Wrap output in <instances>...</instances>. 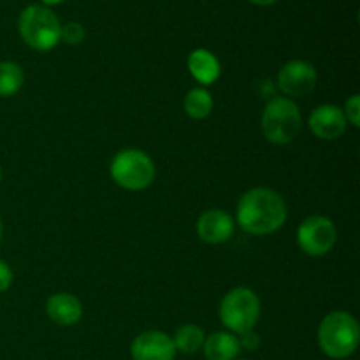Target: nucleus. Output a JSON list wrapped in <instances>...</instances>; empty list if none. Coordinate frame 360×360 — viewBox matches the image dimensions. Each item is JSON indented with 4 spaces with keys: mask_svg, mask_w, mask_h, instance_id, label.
<instances>
[{
    "mask_svg": "<svg viewBox=\"0 0 360 360\" xmlns=\"http://www.w3.org/2000/svg\"><path fill=\"white\" fill-rule=\"evenodd\" d=\"M236 221L252 236H269L287 221V202L271 188H252L243 193L236 211Z\"/></svg>",
    "mask_w": 360,
    "mask_h": 360,
    "instance_id": "f257e3e1",
    "label": "nucleus"
},
{
    "mask_svg": "<svg viewBox=\"0 0 360 360\" xmlns=\"http://www.w3.org/2000/svg\"><path fill=\"white\" fill-rule=\"evenodd\" d=\"M319 347L327 357L348 359L357 352L360 327L357 319L347 311H333L319 326Z\"/></svg>",
    "mask_w": 360,
    "mask_h": 360,
    "instance_id": "f03ea898",
    "label": "nucleus"
},
{
    "mask_svg": "<svg viewBox=\"0 0 360 360\" xmlns=\"http://www.w3.org/2000/svg\"><path fill=\"white\" fill-rule=\"evenodd\" d=\"M301 109L292 98L273 97L264 108L260 129L271 144L283 146V144L292 143L301 132Z\"/></svg>",
    "mask_w": 360,
    "mask_h": 360,
    "instance_id": "7ed1b4c3",
    "label": "nucleus"
},
{
    "mask_svg": "<svg viewBox=\"0 0 360 360\" xmlns=\"http://www.w3.org/2000/svg\"><path fill=\"white\" fill-rule=\"evenodd\" d=\"M20 35L30 48L49 51L62 37V25L58 16L44 6H28L21 11L18 20Z\"/></svg>",
    "mask_w": 360,
    "mask_h": 360,
    "instance_id": "20e7f679",
    "label": "nucleus"
},
{
    "mask_svg": "<svg viewBox=\"0 0 360 360\" xmlns=\"http://www.w3.org/2000/svg\"><path fill=\"white\" fill-rule=\"evenodd\" d=\"M260 299L252 288L238 287L232 288L221 299L218 316L221 323L229 329V333L245 334L255 329L260 319Z\"/></svg>",
    "mask_w": 360,
    "mask_h": 360,
    "instance_id": "39448f33",
    "label": "nucleus"
},
{
    "mask_svg": "<svg viewBox=\"0 0 360 360\" xmlns=\"http://www.w3.org/2000/svg\"><path fill=\"white\" fill-rule=\"evenodd\" d=\"M112 181L130 192H139L153 183L157 169L148 153L137 148H127L112 157L109 165Z\"/></svg>",
    "mask_w": 360,
    "mask_h": 360,
    "instance_id": "423d86ee",
    "label": "nucleus"
},
{
    "mask_svg": "<svg viewBox=\"0 0 360 360\" xmlns=\"http://www.w3.org/2000/svg\"><path fill=\"white\" fill-rule=\"evenodd\" d=\"M338 229L330 218L313 214L302 220L297 229V245L306 255L323 257L336 246Z\"/></svg>",
    "mask_w": 360,
    "mask_h": 360,
    "instance_id": "0eeeda50",
    "label": "nucleus"
},
{
    "mask_svg": "<svg viewBox=\"0 0 360 360\" xmlns=\"http://www.w3.org/2000/svg\"><path fill=\"white\" fill-rule=\"evenodd\" d=\"M316 83H319V72L306 60H290L278 72V88L288 98L311 94Z\"/></svg>",
    "mask_w": 360,
    "mask_h": 360,
    "instance_id": "6e6552de",
    "label": "nucleus"
},
{
    "mask_svg": "<svg viewBox=\"0 0 360 360\" xmlns=\"http://www.w3.org/2000/svg\"><path fill=\"white\" fill-rule=\"evenodd\" d=\"M347 118L343 109L334 104H322L311 111L308 127L315 137L322 141H336L347 132Z\"/></svg>",
    "mask_w": 360,
    "mask_h": 360,
    "instance_id": "1a4fd4ad",
    "label": "nucleus"
},
{
    "mask_svg": "<svg viewBox=\"0 0 360 360\" xmlns=\"http://www.w3.org/2000/svg\"><path fill=\"white\" fill-rule=\"evenodd\" d=\"M134 360H174L176 348L172 338L160 330H144L130 345Z\"/></svg>",
    "mask_w": 360,
    "mask_h": 360,
    "instance_id": "9d476101",
    "label": "nucleus"
},
{
    "mask_svg": "<svg viewBox=\"0 0 360 360\" xmlns=\"http://www.w3.org/2000/svg\"><path fill=\"white\" fill-rule=\"evenodd\" d=\"M234 218L224 210H210L197 220V234L207 245L227 243L234 234Z\"/></svg>",
    "mask_w": 360,
    "mask_h": 360,
    "instance_id": "9b49d317",
    "label": "nucleus"
},
{
    "mask_svg": "<svg viewBox=\"0 0 360 360\" xmlns=\"http://www.w3.org/2000/svg\"><path fill=\"white\" fill-rule=\"evenodd\" d=\"M46 315L58 326H76L83 316V304L76 295L58 292L46 301Z\"/></svg>",
    "mask_w": 360,
    "mask_h": 360,
    "instance_id": "f8f14e48",
    "label": "nucleus"
},
{
    "mask_svg": "<svg viewBox=\"0 0 360 360\" xmlns=\"http://www.w3.org/2000/svg\"><path fill=\"white\" fill-rule=\"evenodd\" d=\"M186 67H188L193 79H195L197 83L204 84V86L213 84L221 74V67L217 56L204 48L193 49V51L190 53L188 60H186Z\"/></svg>",
    "mask_w": 360,
    "mask_h": 360,
    "instance_id": "ddd939ff",
    "label": "nucleus"
},
{
    "mask_svg": "<svg viewBox=\"0 0 360 360\" xmlns=\"http://www.w3.org/2000/svg\"><path fill=\"white\" fill-rule=\"evenodd\" d=\"M202 352L207 360H236L241 354L238 336L227 330L213 333L204 340Z\"/></svg>",
    "mask_w": 360,
    "mask_h": 360,
    "instance_id": "4468645a",
    "label": "nucleus"
},
{
    "mask_svg": "<svg viewBox=\"0 0 360 360\" xmlns=\"http://www.w3.org/2000/svg\"><path fill=\"white\" fill-rule=\"evenodd\" d=\"M213 95L210 94V90L199 86L192 88V90L186 91L185 101H183V108L185 112L193 120H204L211 115L213 111Z\"/></svg>",
    "mask_w": 360,
    "mask_h": 360,
    "instance_id": "2eb2a0df",
    "label": "nucleus"
},
{
    "mask_svg": "<svg viewBox=\"0 0 360 360\" xmlns=\"http://www.w3.org/2000/svg\"><path fill=\"white\" fill-rule=\"evenodd\" d=\"M204 340H206V334L195 323H186V326L179 327L176 330L174 338H172V343H174L176 352H181L185 355H193L199 350H202Z\"/></svg>",
    "mask_w": 360,
    "mask_h": 360,
    "instance_id": "dca6fc26",
    "label": "nucleus"
},
{
    "mask_svg": "<svg viewBox=\"0 0 360 360\" xmlns=\"http://www.w3.org/2000/svg\"><path fill=\"white\" fill-rule=\"evenodd\" d=\"M25 83L23 69L16 62H0V98L16 95Z\"/></svg>",
    "mask_w": 360,
    "mask_h": 360,
    "instance_id": "f3484780",
    "label": "nucleus"
},
{
    "mask_svg": "<svg viewBox=\"0 0 360 360\" xmlns=\"http://www.w3.org/2000/svg\"><path fill=\"white\" fill-rule=\"evenodd\" d=\"M83 39H84L83 25L76 23V21H69L65 27H62V37H60V41H65L67 44L76 46V44H81Z\"/></svg>",
    "mask_w": 360,
    "mask_h": 360,
    "instance_id": "a211bd4d",
    "label": "nucleus"
},
{
    "mask_svg": "<svg viewBox=\"0 0 360 360\" xmlns=\"http://www.w3.org/2000/svg\"><path fill=\"white\" fill-rule=\"evenodd\" d=\"M343 112H345V118H347V122L350 123V125H354V127L360 125V97H359V94L350 95V98L345 102Z\"/></svg>",
    "mask_w": 360,
    "mask_h": 360,
    "instance_id": "6ab92c4d",
    "label": "nucleus"
},
{
    "mask_svg": "<svg viewBox=\"0 0 360 360\" xmlns=\"http://www.w3.org/2000/svg\"><path fill=\"white\" fill-rule=\"evenodd\" d=\"M238 341H239V347H241V350H246V352H255V350H259V347H260V336L255 333V329L248 330V333H245V334H239Z\"/></svg>",
    "mask_w": 360,
    "mask_h": 360,
    "instance_id": "aec40b11",
    "label": "nucleus"
},
{
    "mask_svg": "<svg viewBox=\"0 0 360 360\" xmlns=\"http://www.w3.org/2000/svg\"><path fill=\"white\" fill-rule=\"evenodd\" d=\"M13 269L9 267V264L6 260H0V294H4L6 290H9L11 285H13Z\"/></svg>",
    "mask_w": 360,
    "mask_h": 360,
    "instance_id": "412c9836",
    "label": "nucleus"
},
{
    "mask_svg": "<svg viewBox=\"0 0 360 360\" xmlns=\"http://www.w3.org/2000/svg\"><path fill=\"white\" fill-rule=\"evenodd\" d=\"M250 2L257 4V6H271V4H274L276 0H250Z\"/></svg>",
    "mask_w": 360,
    "mask_h": 360,
    "instance_id": "4be33fe9",
    "label": "nucleus"
},
{
    "mask_svg": "<svg viewBox=\"0 0 360 360\" xmlns=\"http://www.w3.org/2000/svg\"><path fill=\"white\" fill-rule=\"evenodd\" d=\"M42 2H44L46 6H55V4H60V2H63V0H42Z\"/></svg>",
    "mask_w": 360,
    "mask_h": 360,
    "instance_id": "5701e85b",
    "label": "nucleus"
},
{
    "mask_svg": "<svg viewBox=\"0 0 360 360\" xmlns=\"http://www.w3.org/2000/svg\"><path fill=\"white\" fill-rule=\"evenodd\" d=\"M2 236H4V224L2 220H0V243H2Z\"/></svg>",
    "mask_w": 360,
    "mask_h": 360,
    "instance_id": "b1692460",
    "label": "nucleus"
},
{
    "mask_svg": "<svg viewBox=\"0 0 360 360\" xmlns=\"http://www.w3.org/2000/svg\"><path fill=\"white\" fill-rule=\"evenodd\" d=\"M0 181H2V169H0Z\"/></svg>",
    "mask_w": 360,
    "mask_h": 360,
    "instance_id": "393cba45",
    "label": "nucleus"
},
{
    "mask_svg": "<svg viewBox=\"0 0 360 360\" xmlns=\"http://www.w3.org/2000/svg\"><path fill=\"white\" fill-rule=\"evenodd\" d=\"M236 360H248V359H236Z\"/></svg>",
    "mask_w": 360,
    "mask_h": 360,
    "instance_id": "a878e982",
    "label": "nucleus"
}]
</instances>
